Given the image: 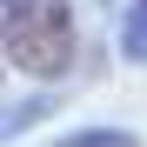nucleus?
<instances>
[{
	"label": "nucleus",
	"mask_w": 147,
	"mask_h": 147,
	"mask_svg": "<svg viewBox=\"0 0 147 147\" xmlns=\"http://www.w3.org/2000/svg\"><path fill=\"white\" fill-rule=\"evenodd\" d=\"M0 54L27 80H60L74 74L80 27H74L67 0H0Z\"/></svg>",
	"instance_id": "nucleus-1"
},
{
	"label": "nucleus",
	"mask_w": 147,
	"mask_h": 147,
	"mask_svg": "<svg viewBox=\"0 0 147 147\" xmlns=\"http://www.w3.org/2000/svg\"><path fill=\"white\" fill-rule=\"evenodd\" d=\"M0 74H7V54H0Z\"/></svg>",
	"instance_id": "nucleus-5"
},
{
	"label": "nucleus",
	"mask_w": 147,
	"mask_h": 147,
	"mask_svg": "<svg viewBox=\"0 0 147 147\" xmlns=\"http://www.w3.org/2000/svg\"><path fill=\"white\" fill-rule=\"evenodd\" d=\"M120 60L147 67V0H127V13H120Z\"/></svg>",
	"instance_id": "nucleus-2"
},
{
	"label": "nucleus",
	"mask_w": 147,
	"mask_h": 147,
	"mask_svg": "<svg viewBox=\"0 0 147 147\" xmlns=\"http://www.w3.org/2000/svg\"><path fill=\"white\" fill-rule=\"evenodd\" d=\"M47 147H140V134L134 127H74V134L47 140Z\"/></svg>",
	"instance_id": "nucleus-4"
},
{
	"label": "nucleus",
	"mask_w": 147,
	"mask_h": 147,
	"mask_svg": "<svg viewBox=\"0 0 147 147\" xmlns=\"http://www.w3.org/2000/svg\"><path fill=\"white\" fill-rule=\"evenodd\" d=\"M60 100L54 94H34V100H13V107H0V140H13V134H27L34 120H47Z\"/></svg>",
	"instance_id": "nucleus-3"
}]
</instances>
